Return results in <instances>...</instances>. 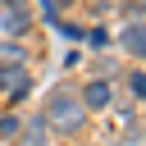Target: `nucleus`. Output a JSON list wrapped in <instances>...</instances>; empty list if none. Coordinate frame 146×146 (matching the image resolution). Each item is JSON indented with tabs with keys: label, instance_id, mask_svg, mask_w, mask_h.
I'll list each match as a JSON object with an SVG mask.
<instances>
[{
	"label": "nucleus",
	"instance_id": "nucleus-1",
	"mask_svg": "<svg viewBox=\"0 0 146 146\" xmlns=\"http://www.w3.org/2000/svg\"><path fill=\"white\" fill-rule=\"evenodd\" d=\"M41 123L46 128H55V132H82V123H87V110H82V100H78V91L73 87H55L50 96H46V105H41Z\"/></svg>",
	"mask_w": 146,
	"mask_h": 146
},
{
	"label": "nucleus",
	"instance_id": "nucleus-2",
	"mask_svg": "<svg viewBox=\"0 0 146 146\" xmlns=\"http://www.w3.org/2000/svg\"><path fill=\"white\" fill-rule=\"evenodd\" d=\"M0 87L9 91V100L27 96V87H32L27 68H23V46H14V41H0Z\"/></svg>",
	"mask_w": 146,
	"mask_h": 146
},
{
	"label": "nucleus",
	"instance_id": "nucleus-3",
	"mask_svg": "<svg viewBox=\"0 0 146 146\" xmlns=\"http://www.w3.org/2000/svg\"><path fill=\"white\" fill-rule=\"evenodd\" d=\"M78 100H82V110L91 114V110H110V100H114V87H110V78H96V82H87L82 91H78Z\"/></svg>",
	"mask_w": 146,
	"mask_h": 146
},
{
	"label": "nucleus",
	"instance_id": "nucleus-4",
	"mask_svg": "<svg viewBox=\"0 0 146 146\" xmlns=\"http://www.w3.org/2000/svg\"><path fill=\"white\" fill-rule=\"evenodd\" d=\"M23 132V146H46V123H41V114L27 123V128H18Z\"/></svg>",
	"mask_w": 146,
	"mask_h": 146
},
{
	"label": "nucleus",
	"instance_id": "nucleus-5",
	"mask_svg": "<svg viewBox=\"0 0 146 146\" xmlns=\"http://www.w3.org/2000/svg\"><path fill=\"white\" fill-rule=\"evenodd\" d=\"M123 50L146 55V27H123Z\"/></svg>",
	"mask_w": 146,
	"mask_h": 146
},
{
	"label": "nucleus",
	"instance_id": "nucleus-6",
	"mask_svg": "<svg viewBox=\"0 0 146 146\" xmlns=\"http://www.w3.org/2000/svg\"><path fill=\"white\" fill-rule=\"evenodd\" d=\"M5 27L9 32H27V14L23 9H5Z\"/></svg>",
	"mask_w": 146,
	"mask_h": 146
},
{
	"label": "nucleus",
	"instance_id": "nucleus-7",
	"mask_svg": "<svg viewBox=\"0 0 146 146\" xmlns=\"http://www.w3.org/2000/svg\"><path fill=\"white\" fill-rule=\"evenodd\" d=\"M82 36H87V46H91V50H105V46H110L105 27H91V32H82Z\"/></svg>",
	"mask_w": 146,
	"mask_h": 146
},
{
	"label": "nucleus",
	"instance_id": "nucleus-8",
	"mask_svg": "<svg viewBox=\"0 0 146 146\" xmlns=\"http://www.w3.org/2000/svg\"><path fill=\"white\" fill-rule=\"evenodd\" d=\"M18 128H23V123H18L14 114H9V119H0V141H5V137H18Z\"/></svg>",
	"mask_w": 146,
	"mask_h": 146
},
{
	"label": "nucleus",
	"instance_id": "nucleus-9",
	"mask_svg": "<svg viewBox=\"0 0 146 146\" xmlns=\"http://www.w3.org/2000/svg\"><path fill=\"white\" fill-rule=\"evenodd\" d=\"M68 0H41V9H46V18H59V9H64Z\"/></svg>",
	"mask_w": 146,
	"mask_h": 146
},
{
	"label": "nucleus",
	"instance_id": "nucleus-10",
	"mask_svg": "<svg viewBox=\"0 0 146 146\" xmlns=\"http://www.w3.org/2000/svg\"><path fill=\"white\" fill-rule=\"evenodd\" d=\"M123 141H128V146H146V128H132V132H128Z\"/></svg>",
	"mask_w": 146,
	"mask_h": 146
},
{
	"label": "nucleus",
	"instance_id": "nucleus-11",
	"mask_svg": "<svg viewBox=\"0 0 146 146\" xmlns=\"http://www.w3.org/2000/svg\"><path fill=\"white\" fill-rule=\"evenodd\" d=\"M128 82H132V91H137V96H141V100H146V73H132V78H128Z\"/></svg>",
	"mask_w": 146,
	"mask_h": 146
},
{
	"label": "nucleus",
	"instance_id": "nucleus-12",
	"mask_svg": "<svg viewBox=\"0 0 146 146\" xmlns=\"http://www.w3.org/2000/svg\"><path fill=\"white\" fill-rule=\"evenodd\" d=\"M23 5H27V0H5V9H23Z\"/></svg>",
	"mask_w": 146,
	"mask_h": 146
}]
</instances>
